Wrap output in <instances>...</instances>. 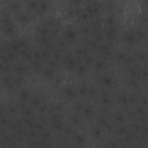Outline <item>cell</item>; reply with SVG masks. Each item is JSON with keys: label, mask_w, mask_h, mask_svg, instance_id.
I'll list each match as a JSON object with an SVG mask.
<instances>
[{"label": "cell", "mask_w": 148, "mask_h": 148, "mask_svg": "<svg viewBox=\"0 0 148 148\" xmlns=\"http://www.w3.org/2000/svg\"><path fill=\"white\" fill-rule=\"evenodd\" d=\"M0 24H1V31L7 37H13L16 34L15 23L8 12H5L0 16Z\"/></svg>", "instance_id": "1"}, {"label": "cell", "mask_w": 148, "mask_h": 148, "mask_svg": "<svg viewBox=\"0 0 148 148\" xmlns=\"http://www.w3.org/2000/svg\"><path fill=\"white\" fill-rule=\"evenodd\" d=\"M84 10L87 12L88 16L90 20L95 18V17H98L99 16V13H101V9L103 8L102 3L101 2H97V1H90V2H86L82 5Z\"/></svg>", "instance_id": "2"}, {"label": "cell", "mask_w": 148, "mask_h": 148, "mask_svg": "<svg viewBox=\"0 0 148 148\" xmlns=\"http://www.w3.org/2000/svg\"><path fill=\"white\" fill-rule=\"evenodd\" d=\"M15 20L22 25L29 24L32 21V14L29 10H20L18 13L15 14Z\"/></svg>", "instance_id": "3"}, {"label": "cell", "mask_w": 148, "mask_h": 148, "mask_svg": "<svg viewBox=\"0 0 148 148\" xmlns=\"http://www.w3.org/2000/svg\"><path fill=\"white\" fill-rule=\"evenodd\" d=\"M121 39H123V42H124L126 45H128V46H133V45H135V44L139 42L138 38H136V36H135V34H134V31H133V29H132V30H126V31H124L123 35H121Z\"/></svg>", "instance_id": "4"}, {"label": "cell", "mask_w": 148, "mask_h": 148, "mask_svg": "<svg viewBox=\"0 0 148 148\" xmlns=\"http://www.w3.org/2000/svg\"><path fill=\"white\" fill-rule=\"evenodd\" d=\"M76 37H77V31L73 27L68 25V27H66L64 29V31H62V38L61 39H64L66 43H71V42H74L76 39Z\"/></svg>", "instance_id": "5"}, {"label": "cell", "mask_w": 148, "mask_h": 148, "mask_svg": "<svg viewBox=\"0 0 148 148\" xmlns=\"http://www.w3.org/2000/svg\"><path fill=\"white\" fill-rule=\"evenodd\" d=\"M103 35H104V39H106V42L111 43L113 42L118 35L119 31L117 29V27H110V28H103Z\"/></svg>", "instance_id": "6"}, {"label": "cell", "mask_w": 148, "mask_h": 148, "mask_svg": "<svg viewBox=\"0 0 148 148\" xmlns=\"http://www.w3.org/2000/svg\"><path fill=\"white\" fill-rule=\"evenodd\" d=\"M62 61H64V65L67 69L74 71V68L76 66V62H77V58L74 54L67 53V54H62Z\"/></svg>", "instance_id": "7"}, {"label": "cell", "mask_w": 148, "mask_h": 148, "mask_svg": "<svg viewBox=\"0 0 148 148\" xmlns=\"http://www.w3.org/2000/svg\"><path fill=\"white\" fill-rule=\"evenodd\" d=\"M1 83L2 86L7 89V90H13L16 86L14 84V81H13V75H10L9 73H6L2 75L1 77Z\"/></svg>", "instance_id": "8"}, {"label": "cell", "mask_w": 148, "mask_h": 148, "mask_svg": "<svg viewBox=\"0 0 148 148\" xmlns=\"http://www.w3.org/2000/svg\"><path fill=\"white\" fill-rule=\"evenodd\" d=\"M62 95L67 99H74V98H76L79 96L77 91H76V88H74L72 86H65L62 88Z\"/></svg>", "instance_id": "9"}, {"label": "cell", "mask_w": 148, "mask_h": 148, "mask_svg": "<svg viewBox=\"0 0 148 148\" xmlns=\"http://www.w3.org/2000/svg\"><path fill=\"white\" fill-rule=\"evenodd\" d=\"M50 7H51V2H49V1H38L35 13L37 15H45L49 12Z\"/></svg>", "instance_id": "10"}, {"label": "cell", "mask_w": 148, "mask_h": 148, "mask_svg": "<svg viewBox=\"0 0 148 148\" xmlns=\"http://www.w3.org/2000/svg\"><path fill=\"white\" fill-rule=\"evenodd\" d=\"M117 24H118V20H117V16H116L113 13L108 14V15L103 18V25H104L105 28L117 27Z\"/></svg>", "instance_id": "11"}, {"label": "cell", "mask_w": 148, "mask_h": 148, "mask_svg": "<svg viewBox=\"0 0 148 148\" xmlns=\"http://www.w3.org/2000/svg\"><path fill=\"white\" fill-rule=\"evenodd\" d=\"M12 71L15 75H20V76H23L27 72V66L22 62H15L13 66H12Z\"/></svg>", "instance_id": "12"}, {"label": "cell", "mask_w": 148, "mask_h": 148, "mask_svg": "<svg viewBox=\"0 0 148 148\" xmlns=\"http://www.w3.org/2000/svg\"><path fill=\"white\" fill-rule=\"evenodd\" d=\"M87 139H86V135L83 133H80V132H75L73 133V142L76 147H81L86 143Z\"/></svg>", "instance_id": "13"}, {"label": "cell", "mask_w": 148, "mask_h": 148, "mask_svg": "<svg viewBox=\"0 0 148 148\" xmlns=\"http://www.w3.org/2000/svg\"><path fill=\"white\" fill-rule=\"evenodd\" d=\"M99 82H101L104 87L110 88V87H112V86L114 84V79H113L112 75L103 74V75H101V77H99Z\"/></svg>", "instance_id": "14"}, {"label": "cell", "mask_w": 148, "mask_h": 148, "mask_svg": "<svg viewBox=\"0 0 148 148\" xmlns=\"http://www.w3.org/2000/svg\"><path fill=\"white\" fill-rule=\"evenodd\" d=\"M40 72H42L43 77L46 79V80H53V79H56V69H53V68H51L49 66L43 67V69Z\"/></svg>", "instance_id": "15"}, {"label": "cell", "mask_w": 148, "mask_h": 148, "mask_svg": "<svg viewBox=\"0 0 148 148\" xmlns=\"http://www.w3.org/2000/svg\"><path fill=\"white\" fill-rule=\"evenodd\" d=\"M22 2H18V1H10L7 3V9H8V13L9 12H13V13H18L20 10H22Z\"/></svg>", "instance_id": "16"}, {"label": "cell", "mask_w": 148, "mask_h": 148, "mask_svg": "<svg viewBox=\"0 0 148 148\" xmlns=\"http://www.w3.org/2000/svg\"><path fill=\"white\" fill-rule=\"evenodd\" d=\"M29 103H30L34 108H37V109H38L39 106H42L43 101H42V98H40V96H39L38 94H35V95H31V96H30Z\"/></svg>", "instance_id": "17"}, {"label": "cell", "mask_w": 148, "mask_h": 148, "mask_svg": "<svg viewBox=\"0 0 148 148\" xmlns=\"http://www.w3.org/2000/svg\"><path fill=\"white\" fill-rule=\"evenodd\" d=\"M81 113H82V116L84 118H90V117L94 116V108L91 105H89V104H84Z\"/></svg>", "instance_id": "18"}, {"label": "cell", "mask_w": 148, "mask_h": 148, "mask_svg": "<svg viewBox=\"0 0 148 148\" xmlns=\"http://www.w3.org/2000/svg\"><path fill=\"white\" fill-rule=\"evenodd\" d=\"M30 96H31V92H30L29 89H21V90L18 91V98L21 99V102H27V101H29Z\"/></svg>", "instance_id": "19"}, {"label": "cell", "mask_w": 148, "mask_h": 148, "mask_svg": "<svg viewBox=\"0 0 148 148\" xmlns=\"http://www.w3.org/2000/svg\"><path fill=\"white\" fill-rule=\"evenodd\" d=\"M101 103H102L103 106L109 108L111 105V103H112V99H111L110 95L109 94H102L101 95Z\"/></svg>", "instance_id": "20"}, {"label": "cell", "mask_w": 148, "mask_h": 148, "mask_svg": "<svg viewBox=\"0 0 148 148\" xmlns=\"http://www.w3.org/2000/svg\"><path fill=\"white\" fill-rule=\"evenodd\" d=\"M92 66H94V68H95L97 72H102V71L104 69V67H105V61L102 60V59H95Z\"/></svg>", "instance_id": "21"}, {"label": "cell", "mask_w": 148, "mask_h": 148, "mask_svg": "<svg viewBox=\"0 0 148 148\" xmlns=\"http://www.w3.org/2000/svg\"><path fill=\"white\" fill-rule=\"evenodd\" d=\"M69 121H71V124L73 126H80L82 124V118L77 113H75V114H72L69 117Z\"/></svg>", "instance_id": "22"}, {"label": "cell", "mask_w": 148, "mask_h": 148, "mask_svg": "<svg viewBox=\"0 0 148 148\" xmlns=\"http://www.w3.org/2000/svg\"><path fill=\"white\" fill-rule=\"evenodd\" d=\"M30 67H31L35 72H40V71L43 69V66H42L40 60H35V59L30 60Z\"/></svg>", "instance_id": "23"}, {"label": "cell", "mask_w": 148, "mask_h": 148, "mask_svg": "<svg viewBox=\"0 0 148 148\" xmlns=\"http://www.w3.org/2000/svg\"><path fill=\"white\" fill-rule=\"evenodd\" d=\"M91 135H92V138H95V139L102 138V135H103V128L99 127V126H96V127L91 128Z\"/></svg>", "instance_id": "24"}, {"label": "cell", "mask_w": 148, "mask_h": 148, "mask_svg": "<svg viewBox=\"0 0 148 148\" xmlns=\"http://www.w3.org/2000/svg\"><path fill=\"white\" fill-rule=\"evenodd\" d=\"M88 86L87 84H79L77 87H76V91H77V95H81V96H86L87 95V92H88Z\"/></svg>", "instance_id": "25"}, {"label": "cell", "mask_w": 148, "mask_h": 148, "mask_svg": "<svg viewBox=\"0 0 148 148\" xmlns=\"http://www.w3.org/2000/svg\"><path fill=\"white\" fill-rule=\"evenodd\" d=\"M117 101H118L119 104L126 106V105H128V95H126V94H120V95H118Z\"/></svg>", "instance_id": "26"}, {"label": "cell", "mask_w": 148, "mask_h": 148, "mask_svg": "<svg viewBox=\"0 0 148 148\" xmlns=\"http://www.w3.org/2000/svg\"><path fill=\"white\" fill-rule=\"evenodd\" d=\"M80 31H81V34L83 35V37H89V36L91 35V28H90V25H87V24L81 25Z\"/></svg>", "instance_id": "27"}, {"label": "cell", "mask_w": 148, "mask_h": 148, "mask_svg": "<svg viewBox=\"0 0 148 148\" xmlns=\"http://www.w3.org/2000/svg\"><path fill=\"white\" fill-rule=\"evenodd\" d=\"M127 127L124 125V124H120V125H118L117 127H116V133L118 134V135H120V136H124L126 133H127Z\"/></svg>", "instance_id": "28"}, {"label": "cell", "mask_w": 148, "mask_h": 148, "mask_svg": "<svg viewBox=\"0 0 148 148\" xmlns=\"http://www.w3.org/2000/svg\"><path fill=\"white\" fill-rule=\"evenodd\" d=\"M133 31H134V34H135V36H136V38H138V40H140V39H145V38H146V31H145L142 28L133 29Z\"/></svg>", "instance_id": "29"}, {"label": "cell", "mask_w": 148, "mask_h": 148, "mask_svg": "<svg viewBox=\"0 0 148 148\" xmlns=\"http://www.w3.org/2000/svg\"><path fill=\"white\" fill-rule=\"evenodd\" d=\"M113 120H114L116 123H118L119 125H120V124H124V121H125V116H124L123 113H120V112H116V113L113 114Z\"/></svg>", "instance_id": "30"}, {"label": "cell", "mask_w": 148, "mask_h": 148, "mask_svg": "<svg viewBox=\"0 0 148 148\" xmlns=\"http://www.w3.org/2000/svg\"><path fill=\"white\" fill-rule=\"evenodd\" d=\"M64 123H62V120H60V121H56V123H52V127H53V130L54 131H57V132H60V131H62L64 130Z\"/></svg>", "instance_id": "31"}, {"label": "cell", "mask_w": 148, "mask_h": 148, "mask_svg": "<svg viewBox=\"0 0 148 148\" xmlns=\"http://www.w3.org/2000/svg\"><path fill=\"white\" fill-rule=\"evenodd\" d=\"M102 6H103L105 9H108V10L112 12L113 9H116L117 3H116V2H105V3H102Z\"/></svg>", "instance_id": "32"}, {"label": "cell", "mask_w": 148, "mask_h": 148, "mask_svg": "<svg viewBox=\"0 0 148 148\" xmlns=\"http://www.w3.org/2000/svg\"><path fill=\"white\" fill-rule=\"evenodd\" d=\"M113 57L116 58V60H117V61H121V62H123V61H124V59L126 58V54H125L123 51H119V52L114 53V54H113Z\"/></svg>", "instance_id": "33"}, {"label": "cell", "mask_w": 148, "mask_h": 148, "mask_svg": "<svg viewBox=\"0 0 148 148\" xmlns=\"http://www.w3.org/2000/svg\"><path fill=\"white\" fill-rule=\"evenodd\" d=\"M83 106H84V103L81 102V101H77V102L74 103V110H75L76 112H81L82 109H83Z\"/></svg>", "instance_id": "34"}, {"label": "cell", "mask_w": 148, "mask_h": 148, "mask_svg": "<svg viewBox=\"0 0 148 148\" xmlns=\"http://www.w3.org/2000/svg\"><path fill=\"white\" fill-rule=\"evenodd\" d=\"M17 111H18L17 105H13V104H12V105H9V106H8V112H9L10 114H15Z\"/></svg>", "instance_id": "35"}]
</instances>
